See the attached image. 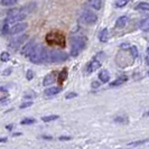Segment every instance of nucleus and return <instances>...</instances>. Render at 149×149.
<instances>
[{"label":"nucleus","mask_w":149,"mask_h":149,"mask_svg":"<svg viewBox=\"0 0 149 149\" xmlns=\"http://www.w3.org/2000/svg\"><path fill=\"white\" fill-rule=\"evenodd\" d=\"M77 97V94L76 93H74V92H71V93H67L66 95H65V97L66 99H73V97Z\"/></svg>","instance_id":"obj_29"},{"label":"nucleus","mask_w":149,"mask_h":149,"mask_svg":"<svg viewBox=\"0 0 149 149\" xmlns=\"http://www.w3.org/2000/svg\"><path fill=\"white\" fill-rule=\"evenodd\" d=\"M101 67V62L97 60H93L91 61L89 64H88V67H86V72L88 73H92V72H94L95 70H97V68H100Z\"/></svg>","instance_id":"obj_11"},{"label":"nucleus","mask_w":149,"mask_h":149,"mask_svg":"<svg viewBox=\"0 0 149 149\" xmlns=\"http://www.w3.org/2000/svg\"><path fill=\"white\" fill-rule=\"evenodd\" d=\"M139 27L140 29L143 30V31H148L149 30V17H145L142 19L140 24H139Z\"/></svg>","instance_id":"obj_18"},{"label":"nucleus","mask_w":149,"mask_h":149,"mask_svg":"<svg viewBox=\"0 0 149 149\" xmlns=\"http://www.w3.org/2000/svg\"><path fill=\"white\" fill-rule=\"evenodd\" d=\"M26 77H27V80H33V77H34V73H33V71H28L27 72V74H26Z\"/></svg>","instance_id":"obj_28"},{"label":"nucleus","mask_w":149,"mask_h":149,"mask_svg":"<svg viewBox=\"0 0 149 149\" xmlns=\"http://www.w3.org/2000/svg\"><path fill=\"white\" fill-rule=\"evenodd\" d=\"M147 54H148V55H149V46H148V47H147Z\"/></svg>","instance_id":"obj_39"},{"label":"nucleus","mask_w":149,"mask_h":149,"mask_svg":"<svg viewBox=\"0 0 149 149\" xmlns=\"http://www.w3.org/2000/svg\"><path fill=\"white\" fill-rule=\"evenodd\" d=\"M99 86H100V83L97 82V81H94V82L92 83V88H93V89H97Z\"/></svg>","instance_id":"obj_33"},{"label":"nucleus","mask_w":149,"mask_h":149,"mask_svg":"<svg viewBox=\"0 0 149 149\" xmlns=\"http://www.w3.org/2000/svg\"><path fill=\"white\" fill-rule=\"evenodd\" d=\"M25 19H26V15L20 13V14H17V15L7 16V18L5 19V22H8L9 25H14L16 22H22V20H25Z\"/></svg>","instance_id":"obj_8"},{"label":"nucleus","mask_w":149,"mask_h":149,"mask_svg":"<svg viewBox=\"0 0 149 149\" xmlns=\"http://www.w3.org/2000/svg\"><path fill=\"white\" fill-rule=\"evenodd\" d=\"M145 116H146V117H149V111L146 112V113H145Z\"/></svg>","instance_id":"obj_38"},{"label":"nucleus","mask_w":149,"mask_h":149,"mask_svg":"<svg viewBox=\"0 0 149 149\" xmlns=\"http://www.w3.org/2000/svg\"><path fill=\"white\" fill-rule=\"evenodd\" d=\"M5 103H7V100L5 99V100H0V104H5Z\"/></svg>","instance_id":"obj_35"},{"label":"nucleus","mask_w":149,"mask_h":149,"mask_svg":"<svg viewBox=\"0 0 149 149\" xmlns=\"http://www.w3.org/2000/svg\"><path fill=\"white\" fill-rule=\"evenodd\" d=\"M46 42L51 45H57V46H65V37L61 33L52 31L46 35Z\"/></svg>","instance_id":"obj_3"},{"label":"nucleus","mask_w":149,"mask_h":149,"mask_svg":"<svg viewBox=\"0 0 149 149\" xmlns=\"http://www.w3.org/2000/svg\"><path fill=\"white\" fill-rule=\"evenodd\" d=\"M120 48H121V49H128V48H130V44H128V43H123V44L120 45Z\"/></svg>","instance_id":"obj_31"},{"label":"nucleus","mask_w":149,"mask_h":149,"mask_svg":"<svg viewBox=\"0 0 149 149\" xmlns=\"http://www.w3.org/2000/svg\"><path fill=\"white\" fill-rule=\"evenodd\" d=\"M147 140H140V141H136V142H131L129 143V146H138V145H141L143 142H146Z\"/></svg>","instance_id":"obj_32"},{"label":"nucleus","mask_w":149,"mask_h":149,"mask_svg":"<svg viewBox=\"0 0 149 149\" xmlns=\"http://www.w3.org/2000/svg\"><path fill=\"white\" fill-rule=\"evenodd\" d=\"M56 77H57V74H56V72H52V73L47 74L46 76H45L44 81H43V84H44V86H48V85L53 84V83L56 81Z\"/></svg>","instance_id":"obj_10"},{"label":"nucleus","mask_w":149,"mask_h":149,"mask_svg":"<svg viewBox=\"0 0 149 149\" xmlns=\"http://www.w3.org/2000/svg\"><path fill=\"white\" fill-rule=\"evenodd\" d=\"M0 60L2 61V62H8V61L10 60V55H9V53L8 52H3L1 55H0Z\"/></svg>","instance_id":"obj_26"},{"label":"nucleus","mask_w":149,"mask_h":149,"mask_svg":"<svg viewBox=\"0 0 149 149\" xmlns=\"http://www.w3.org/2000/svg\"><path fill=\"white\" fill-rule=\"evenodd\" d=\"M128 22V17L127 16H121L119 17L118 19H117V22H116V27L117 28H123V27H126V25H127Z\"/></svg>","instance_id":"obj_13"},{"label":"nucleus","mask_w":149,"mask_h":149,"mask_svg":"<svg viewBox=\"0 0 149 149\" xmlns=\"http://www.w3.org/2000/svg\"><path fill=\"white\" fill-rule=\"evenodd\" d=\"M36 39H30L29 42L26 44V46L22 48V55H25V56H29L30 53L33 52V49L35 48V46H36Z\"/></svg>","instance_id":"obj_9"},{"label":"nucleus","mask_w":149,"mask_h":149,"mask_svg":"<svg viewBox=\"0 0 149 149\" xmlns=\"http://www.w3.org/2000/svg\"><path fill=\"white\" fill-rule=\"evenodd\" d=\"M35 122H36L35 119H29V118H27V119L22 120V125H31V123H35Z\"/></svg>","instance_id":"obj_27"},{"label":"nucleus","mask_w":149,"mask_h":149,"mask_svg":"<svg viewBox=\"0 0 149 149\" xmlns=\"http://www.w3.org/2000/svg\"><path fill=\"white\" fill-rule=\"evenodd\" d=\"M60 140H71V137H60Z\"/></svg>","instance_id":"obj_34"},{"label":"nucleus","mask_w":149,"mask_h":149,"mask_svg":"<svg viewBox=\"0 0 149 149\" xmlns=\"http://www.w3.org/2000/svg\"><path fill=\"white\" fill-rule=\"evenodd\" d=\"M58 119V116H47V117H43L42 120L44 121V122H51V121H54V120H57Z\"/></svg>","instance_id":"obj_22"},{"label":"nucleus","mask_w":149,"mask_h":149,"mask_svg":"<svg viewBox=\"0 0 149 149\" xmlns=\"http://www.w3.org/2000/svg\"><path fill=\"white\" fill-rule=\"evenodd\" d=\"M61 91H62V88L61 86H53V88H48L44 91V94L46 97H54L56 94H58Z\"/></svg>","instance_id":"obj_12"},{"label":"nucleus","mask_w":149,"mask_h":149,"mask_svg":"<svg viewBox=\"0 0 149 149\" xmlns=\"http://www.w3.org/2000/svg\"><path fill=\"white\" fill-rule=\"evenodd\" d=\"M127 80H128L127 76H120V77L116 79L114 81H112V82L110 83V86H111V88H116V86H119V85L123 84L125 82H127Z\"/></svg>","instance_id":"obj_14"},{"label":"nucleus","mask_w":149,"mask_h":149,"mask_svg":"<svg viewBox=\"0 0 149 149\" xmlns=\"http://www.w3.org/2000/svg\"><path fill=\"white\" fill-rule=\"evenodd\" d=\"M129 1H130V0H117V1H116V7H117V8L125 7V6L127 5Z\"/></svg>","instance_id":"obj_23"},{"label":"nucleus","mask_w":149,"mask_h":149,"mask_svg":"<svg viewBox=\"0 0 149 149\" xmlns=\"http://www.w3.org/2000/svg\"><path fill=\"white\" fill-rule=\"evenodd\" d=\"M130 53H131V55H132V57H134V58H137V57H138V55H139L138 49H137V47H136V46H130Z\"/></svg>","instance_id":"obj_25"},{"label":"nucleus","mask_w":149,"mask_h":149,"mask_svg":"<svg viewBox=\"0 0 149 149\" xmlns=\"http://www.w3.org/2000/svg\"><path fill=\"white\" fill-rule=\"evenodd\" d=\"M137 10H141V11H149V3L148 2H139L136 6Z\"/></svg>","instance_id":"obj_20"},{"label":"nucleus","mask_w":149,"mask_h":149,"mask_svg":"<svg viewBox=\"0 0 149 149\" xmlns=\"http://www.w3.org/2000/svg\"><path fill=\"white\" fill-rule=\"evenodd\" d=\"M99 79H100V81L102 83L109 82V80H110V74H109V72H108L107 70H102V71L99 73Z\"/></svg>","instance_id":"obj_16"},{"label":"nucleus","mask_w":149,"mask_h":149,"mask_svg":"<svg viewBox=\"0 0 149 149\" xmlns=\"http://www.w3.org/2000/svg\"><path fill=\"white\" fill-rule=\"evenodd\" d=\"M148 75H149V72H148Z\"/></svg>","instance_id":"obj_40"},{"label":"nucleus","mask_w":149,"mask_h":149,"mask_svg":"<svg viewBox=\"0 0 149 149\" xmlns=\"http://www.w3.org/2000/svg\"><path fill=\"white\" fill-rule=\"evenodd\" d=\"M88 5L95 10H100L102 7V0H88Z\"/></svg>","instance_id":"obj_15"},{"label":"nucleus","mask_w":149,"mask_h":149,"mask_svg":"<svg viewBox=\"0 0 149 149\" xmlns=\"http://www.w3.org/2000/svg\"><path fill=\"white\" fill-rule=\"evenodd\" d=\"M114 121L118 122V123H127L128 117H126V116H120V117H118V118H116Z\"/></svg>","instance_id":"obj_24"},{"label":"nucleus","mask_w":149,"mask_h":149,"mask_svg":"<svg viewBox=\"0 0 149 149\" xmlns=\"http://www.w3.org/2000/svg\"><path fill=\"white\" fill-rule=\"evenodd\" d=\"M18 0H0V3L2 6H14L15 3H17Z\"/></svg>","instance_id":"obj_21"},{"label":"nucleus","mask_w":149,"mask_h":149,"mask_svg":"<svg viewBox=\"0 0 149 149\" xmlns=\"http://www.w3.org/2000/svg\"><path fill=\"white\" fill-rule=\"evenodd\" d=\"M57 79H58V82H60V84L64 83V81L67 79V70H66V68H63V70L61 71V73L58 74Z\"/></svg>","instance_id":"obj_19"},{"label":"nucleus","mask_w":149,"mask_h":149,"mask_svg":"<svg viewBox=\"0 0 149 149\" xmlns=\"http://www.w3.org/2000/svg\"><path fill=\"white\" fill-rule=\"evenodd\" d=\"M146 64H147V65H149V56L146 58Z\"/></svg>","instance_id":"obj_37"},{"label":"nucleus","mask_w":149,"mask_h":149,"mask_svg":"<svg viewBox=\"0 0 149 149\" xmlns=\"http://www.w3.org/2000/svg\"><path fill=\"white\" fill-rule=\"evenodd\" d=\"M28 35H26V34H24L22 36H19V37L15 38V39H13L10 43H9V47H11V48H14V49H17L20 45H22L27 39H28Z\"/></svg>","instance_id":"obj_7"},{"label":"nucleus","mask_w":149,"mask_h":149,"mask_svg":"<svg viewBox=\"0 0 149 149\" xmlns=\"http://www.w3.org/2000/svg\"><path fill=\"white\" fill-rule=\"evenodd\" d=\"M27 27H28V24H27L26 22H16V24H14V26H13V27H10V28H9L8 34H9V35L20 34V33H22V31H25V30L27 29Z\"/></svg>","instance_id":"obj_6"},{"label":"nucleus","mask_w":149,"mask_h":149,"mask_svg":"<svg viewBox=\"0 0 149 149\" xmlns=\"http://www.w3.org/2000/svg\"><path fill=\"white\" fill-rule=\"evenodd\" d=\"M30 105H33V102H25L20 105V109H25V108H28Z\"/></svg>","instance_id":"obj_30"},{"label":"nucleus","mask_w":149,"mask_h":149,"mask_svg":"<svg viewBox=\"0 0 149 149\" xmlns=\"http://www.w3.org/2000/svg\"><path fill=\"white\" fill-rule=\"evenodd\" d=\"M80 20L83 22V24H85V25H93V24H95L97 20V16L94 14V13H92V11H90V10H85V11H83L81 17H80Z\"/></svg>","instance_id":"obj_4"},{"label":"nucleus","mask_w":149,"mask_h":149,"mask_svg":"<svg viewBox=\"0 0 149 149\" xmlns=\"http://www.w3.org/2000/svg\"><path fill=\"white\" fill-rule=\"evenodd\" d=\"M86 37L84 36H75L71 38V55L72 56H77L80 53L86 46Z\"/></svg>","instance_id":"obj_2"},{"label":"nucleus","mask_w":149,"mask_h":149,"mask_svg":"<svg viewBox=\"0 0 149 149\" xmlns=\"http://www.w3.org/2000/svg\"><path fill=\"white\" fill-rule=\"evenodd\" d=\"M51 55V62L52 63H62L64 61L67 60V54L65 52H61V51H49Z\"/></svg>","instance_id":"obj_5"},{"label":"nucleus","mask_w":149,"mask_h":149,"mask_svg":"<svg viewBox=\"0 0 149 149\" xmlns=\"http://www.w3.org/2000/svg\"><path fill=\"white\" fill-rule=\"evenodd\" d=\"M7 141V138H0V142H6Z\"/></svg>","instance_id":"obj_36"},{"label":"nucleus","mask_w":149,"mask_h":149,"mask_svg":"<svg viewBox=\"0 0 149 149\" xmlns=\"http://www.w3.org/2000/svg\"><path fill=\"white\" fill-rule=\"evenodd\" d=\"M28 57H29L30 62L34 64H42V63H49L51 62L49 51L46 49L42 44L36 45Z\"/></svg>","instance_id":"obj_1"},{"label":"nucleus","mask_w":149,"mask_h":149,"mask_svg":"<svg viewBox=\"0 0 149 149\" xmlns=\"http://www.w3.org/2000/svg\"><path fill=\"white\" fill-rule=\"evenodd\" d=\"M99 39H100L101 43H107V42L109 40V31H108L107 28H104V29H102L100 31V34H99Z\"/></svg>","instance_id":"obj_17"}]
</instances>
